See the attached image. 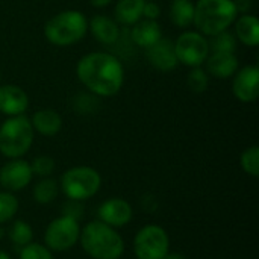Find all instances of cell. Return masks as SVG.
Instances as JSON below:
<instances>
[{
	"instance_id": "1",
	"label": "cell",
	"mask_w": 259,
	"mask_h": 259,
	"mask_svg": "<svg viewBox=\"0 0 259 259\" xmlns=\"http://www.w3.org/2000/svg\"><path fill=\"white\" fill-rule=\"evenodd\" d=\"M76 74L79 82L96 97H112L124 83L121 61L106 52L83 55L76 65Z\"/></svg>"
},
{
	"instance_id": "2",
	"label": "cell",
	"mask_w": 259,
	"mask_h": 259,
	"mask_svg": "<svg viewBox=\"0 0 259 259\" xmlns=\"http://www.w3.org/2000/svg\"><path fill=\"white\" fill-rule=\"evenodd\" d=\"M79 241L83 252L93 259H120L124 252V241L109 225L96 220L80 231Z\"/></svg>"
},
{
	"instance_id": "3",
	"label": "cell",
	"mask_w": 259,
	"mask_h": 259,
	"mask_svg": "<svg viewBox=\"0 0 259 259\" xmlns=\"http://www.w3.org/2000/svg\"><path fill=\"white\" fill-rule=\"evenodd\" d=\"M238 12L232 0H199L194 5V21L197 32L205 36L228 30L237 20Z\"/></svg>"
},
{
	"instance_id": "4",
	"label": "cell",
	"mask_w": 259,
	"mask_h": 259,
	"mask_svg": "<svg viewBox=\"0 0 259 259\" xmlns=\"http://www.w3.org/2000/svg\"><path fill=\"white\" fill-rule=\"evenodd\" d=\"M88 33V18L76 9H65L55 14L44 26L46 39L58 47L73 46Z\"/></svg>"
},
{
	"instance_id": "5",
	"label": "cell",
	"mask_w": 259,
	"mask_h": 259,
	"mask_svg": "<svg viewBox=\"0 0 259 259\" xmlns=\"http://www.w3.org/2000/svg\"><path fill=\"white\" fill-rule=\"evenodd\" d=\"M33 135L29 117L24 114L9 117L0 126V153L9 159L24 156L32 147Z\"/></svg>"
},
{
	"instance_id": "6",
	"label": "cell",
	"mask_w": 259,
	"mask_h": 259,
	"mask_svg": "<svg viewBox=\"0 0 259 259\" xmlns=\"http://www.w3.org/2000/svg\"><path fill=\"white\" fill-rule=\"evenodd\" d=\"M102 185V176L99 171L88 165H79L67 170L61 178L59 188L73 200H87L97 194Z\"/></svg>"
},
{
	"instance_id": "7",
	"label": "cell",
	"mask_w": 259,
	"mask_h": 259,
	"mask_svg": "<svg viewBox=\"0 0 259 259\" xmlns=\"http://www.w3.org/2000/svg\"><path fill=\"white\" fill-rule=\"evenodd\" d=\"M173 44L178 62L190 68L202 67L211 53L208 38L197 30L182 32Z\"/></svg>"
},
{
	"instance_id": "8",
	"label": "cell",
	"mask_w": 259,
	"mask_h": 259,
	"mask_svg": "<svg viewBox=\"0 0 259 259\" xmlns=\"http://www.w3.org/2000/svg\"><path fill=\"white\" fill-rule=\"evenodd\" d=\"M170 249L168 234L156 225L141 228L134 240V252L138 259H165Z\"/></svg>"
},
{
	"instance_id": "9",
	"label": "cell",
	"mask_w": 259,
	"mask_h": 259,
	"mask_svg": "<svg viewBox=\"0 0 259 259\" xmlns=\"http://www.w3.org/2000/svg\"><path fill=\"white\" fill-rule=\"evenodd\" d=\"M79 237H80L79 222L67 215H61L53 222H50L44 232L46 247L50 252L70 250L71 247L76 246Z\"/></svg>"
},
{
	"instance_id": "10",
	"label": "cell",
	"mask_w": 259,
	"mask_h": 259,
	"mask_svg": "<svg viewBox=\"0 0 259 259\" xmlns=\"http://www.w3.org/2000/svg\"><path fill=\"white\" fill-rule=\"evenodd\" d=\"M33 178L30 164L21 158L9 159L2 168H0V185L9 191H21L24 190Z\"/></svg>"
},
{
	"instance_id": "11",
	"label": "cell",
	"mask_w": 259,
	"mask_h": 259,
	"mask_svg": "<svg viewBox=\"0 0 259 259\" xmlns=\"http://www.w3.org/2000/svg\"><path fill=\"white\" fill-rule=\"evenodd\" d=\"M232 93L243 103H253L259 94V68L246 65L232 76Z\"/></svg>"
},
{
	"instance_id": "12",
	"label": "cell",
	"mask_w": 259,
	"mask_h": 259,
	"mask_svg": "<svg viewBox=\"0 0 259 259\" xmlns=\"http://www.w3.org/2000/svg\"><path fill=\"white\" fill-rule=\"evenodd\" d=\"M132 206L129 202L120 197L105 200L99 208V220L109 225L111 228H123L132 220Z\"/></svg>"
},
{
	"instance_id": "13",
	"label": "cell",
	"mask_w": 259,
	"mask_h": 259,
	"mask_svg": "<svg viewBox=\"0 0 259 259\" xmlns=\"http://www.w3.org/2000/svg\"><path fill=\"white\" fill-rule=\"evenodd\" d=\"M146 58L153 68L164 71V73L173 71L179 65L176 53H175V44L168 38H161L153 46L147 47Z\"/></svg>"
},
{
	"instance_id": "14",
	"label": "cell",
	"mask_w": 259,
	"mask_h": 259,
	"mask_svg": "<svg viewBox=\"0 0 259 259\" xmlns=\"http://www.w3.org/2000/svg\"><path fill=\"white\" fill-rule=\"evenodd\" d=\"M29 108L27 93L12 83L0 85V114L8 117L23 115Z\"/></svg>"
},
{
	"instance_id": "15",
	"label": "cell",
	"mask_w": 259,
	"mask_h": 259,
	"mask_svg": "<svg viewBox=\"0 0 259 259\" xmlns=\"http://www.w3.org/2000/svg\"><path fill=\"white\" fill-rule=\"evenodd\" d=\"M206 73L217 79H229L232 77L238 70V58L235 53H226V52H212L208 55L206 61Z\"/></svg>"
},
{
	"instance_id": "16",
	"label": "cell",
	"mask_w": 259,
	"mask_h": 259,
	"mask_svg": "<svg viewBox=\"0 0 259 259\" xmlns=\"http://www.w3.org/2000/svg\"><path fill=\"white\" fill-rule=\"evenodd\" d=\"M88 29L96 41L106 46L117 42L120 38V24L108 15H94L88 23Z\"/></svg>"
},
{
	"instance_id": "17",
	"label": "cell",
	"mask_w": 259,
	"mask_h": 259,
	"mask_svg": "<svg viewBox=\"0 0 259 259\" xmlns=\"http://www.w3.org/2000/svg\"><path fill=\"white\" fill-rule=\"evenodd\" d=\"M131 38L137 46L147 49L162 38V30L156 20L141 18L132 26Z\"/></svg>"
},
{
	"instance_id": "18",
	"label": "cell",
	"mask_w": 259,
	"mask_h": 259,
	"mask_svg": "<svg viewBox=\"0 0 259 259\" xmlns=\"http://www.w3.org/2000/svg\"><path fill=\"white\" fill-rule=\"evenodd\" d=\"M30 123L33 132H38L42 137H55L62 129L61 115L50 108L36 111L30 118Z\"/></svg>"
},
{
	"instance_id": "19",
	"label": "cell",
	"mask_w": 259,
	"mask_h": 259,
	"mask_svg": "<svg viewBox=\"0 0 259 259\" xmlns=\"http://www.w3.org/2000/svg\"><path fill=\"white\" fill-rule=\"evenodd\" d=\"M235 23V38L249 47H256L259 44V20L253 14H243L237 17Z\"/></svg>"
},
{
	"instance_id": "20",
	"label": "cell",
	"mask_w": 259,
	"mask_h": 259,
	"mask_svg": "<svg viewBox=\"0 0 259 259\" xmlns=\"http://www.w3.org/2000/svg\"><path fill=\"white\" fill-rule=\"evenodd\" d=\"M146 0H118L114 9L115 21L123 26H134L143 18Z\"/></svg>"
},
{
	"instance_id": "21",
	"label": "cell",
	"mask_w": 259,
	"mask_h": 259,
	"mask_svg": "<svg viewBox=\"0 0 259 259\" xmlns=\"http://www.w3.org/2000/svg\"><path fill=\"white\" fill-rule=\"evenodd\" d=\"M168 15L175 26L187 29L193 26L194 21V3L191 0H173Z\"/></svg>"
},
{
	"instance_id": "22",
	"label": "cell",
	"mask_w": 259,
	"mask_h": 259,
	"mask_svg": "<svg viewBox=\"0 0 259 259\" xmlns=\"http://www.w3.org/2000/svg\"><path fill=\"white\" fill-rule=\"evenodd\" d=\"M8 237L12 243V246L15 247V250H21L24 246H27L29 243H32L33 238V231L30 228V225L24 220H15L9 231H8Z\"/></svg>"
},
{
	"instance_id": "23",
	"label": "cell",
	"mask_w": 259,
	"mask_h": 259,
	"mask_svg": "<svg viewBox=\"0 0 259 259\" xmlns=\"http://www.w3.org/2000/svg\"><path fill=\"white\" fill-rule=\"evenodd\" d=\"M59 193V185L55 179L42 178L35 187H33V199L39 205H49L52 203Z\"/></svg>"
},
{
	"instance_id": "24",
	"label": "cell",
	"mask_w": 259,
	"mask_h": 259,
	"mask_svg": "<svg viewBox=\"0 0 259 259\" xmlns=\"http://www.w3.org/2000/svg\"><path fill=\"white\" fill-rule=\"evenodd\" d=\"M209 41V50L211 52H226V53H235L237 50V38L232 32L223 30L217 35H212Z\"/></svg>"
},
{
	"instance_id": "25",
	"label": "cell",
	"mask_w": 259,
	"mask_h": 259,
	"mask_svg": "<svg viewBox=\"0 0 259 259\" xmlns=\"http://www.w3.org/2000/svg\"><path fill=\"white\" fill-rule=\"evenodd\" d=\"M187 85L193 93L202 94L209 87V74L206 73L205 68L194 67V68H191V71L187 76Z\"/></svg>"
},
{
	"instance_id": "26",
	"label": "cell",
	"mask_w": 259,
	"mask_h": 259,
	"mask_svg": "<svg viewBox=\"0 0 259 259\" xmlns=\"http://www.w3.org/2000/svg\"><path fill=\"white\" fill-rule=\"evenodd\" d=\"M240 164L241 168L244 170V173H247L252 178H258L259 176V147L258 146H252L249 149H246L241 153L240 158Z\"/></svg>"
},
{
	"instance_id": "27",
	"label": "cell",
	"mask_w": 259,
	"mask_h": 259,
	"mask_svg": "<svg viewBox=\"0 0 259 259\" xmlns=\"http://www.w3.org/2000/svg\"><path fill=\"white\" fill-rule=\"evenodd\" d=\"M18 211V200L9 191H0V225L14 219Z\"/></svg>"
},
{
	"instance_id": "28",
	"label": "cell",
	"mask_w": 259,
	"mask_h": 259,
	"mask_svg": "<svg viewBox=\"0 0 259 259\" xmlns=\"http://www.w3.org/2000/svg\"><path fill=\"white\" fill-rule=\"evenodd\" d=\"M20 259H53V255L46 246L29 243L20 250Z\"/></svg>"
},
{
	"instance_id": "29",
	"label": "cell",
	"mask_w": 259,
	"mask_h": 259,
	"mask_svg": "<svg viewBox=\"0 0 259 259\" xmlns=\"http://www.w3.org/2000/svg\"><path fill=\"white\" fill-rule=\"evenodd\" d=\"M30 168L32 173L39 176V178H49L53 170H55V161L50 156H36L32 162H30Z\"/></svg>"
},
{
	"instance_id": "30",
	"label": "cell",
	"mask_w": 259,
	"mask_h": 259,
	"mask_svg": "<svg viewBox=\"0 0 259 259\" xmlns=\"http://www.w3.org/2000/svg\"><path fill=\"white\" fill-rule=\"evenodd\" d=\"M62 215H67V217H71L74 220H80L82 215H83V205L80 200H73V199H68L64 205H62Z\"/></svg>"
},
{
	"instance_id": "31",
	"label": "cell",
	"mask_w": 259,
	"mask_h": 259,
	"mask_svg": "<svg viewBox=\"0 0 259 259\" xmlns=\"http://www.w3.org/2000/svg\"><path fill=\"white\" fill-rule=\"evenodd\" d=\"M161 15V8L156 2H144V8H143V18H149V20H158V17Z\"/></svg>"
},
{
	"instance_id": "32",
	"label": "cell",
	"mask_w": 259,
	"mask_h": 259,
	"mask_svg": "<svg viewBox=\"0 0 259 259\" xmlns=\"http://www.w3.org/2000/svg\"><path fill=\"white\" fill-rule=\"evenodd\" d=\"M238 14H249L253 8V0H232Z\"/></svg>"
},
{
	"instance_id": "33",
	"label": "cell",
	"mask_w": 259,
	"mask_h": 259,
	"mask_svg": "<svg viewBox=\"0 0 259 259\" xmlns=\"http://www.w3.org/2000/svg\"><path fill=\"white\" fill-rule=\"evenodd\" d=\"M88 2L94 8H105V6H108V5L112 3V0H88Z\"/></svg>"
},
{
	"instance_id": "34",
	"label": "cell",
	"mask_w": 259,
	"mask_h": 259,
	"mask_svg": "<svg viewBox=\"0 0 259 259\" xmlns=\"http://www.w3.org/2000/svg\"><path fill=\"white\" fill-rule=\"evenodd\" d=\"M165 259H188L185 255H182V253H167V256Z\"/></svg>"
},
{
	"instance_id": "35",
	"label": "cell",
	"mask_w": 259,
	"mask_h": 259,
	"mask_svg": "<svg viewBox=\"0 0 259 259\" xmlns=\"http://www.w3.org/2000/svg\"><path fill=\"white\" fill-rule=\"evenodd\" d=\"M0 259H11V256H9L6 252H2V250H0Z\"/></svg>"
}]
</instances>
